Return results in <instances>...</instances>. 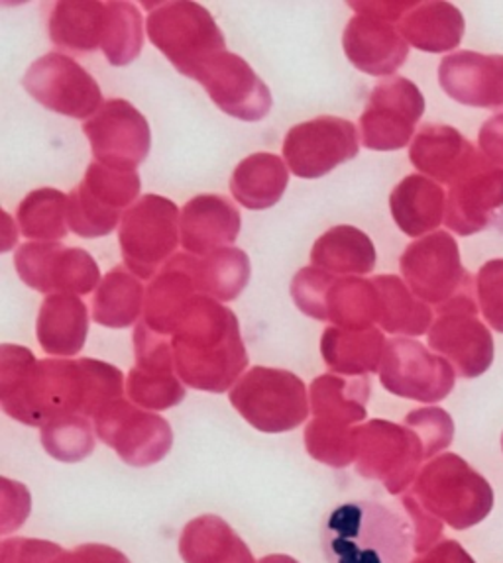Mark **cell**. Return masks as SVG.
Instances as JSON below:
<instances>
[{"instance_id": "6da1fadb", "label": "cell", "mask_w": 503, "mask_h": 563, "mask_svg": "<svg viewBox=\"0 0 503 563\" xmlns=\"http://www.w3.org/2000/svg\"><path fill=\"white\" fill-rule=\"evenodd\" d=\"M0 400L10 418L46 427L57 418H89V375L81 360H37L26 347H0Z\"/></svg>"}, {"instance_id": "7a4b0ae2", "label": "cell", "mask_w": 503, "mask_h": 563, "mask_svg": "<svg viewBox=\"0 0 503 563\" xmlns=\"http://www.w3.org/2000/svg\"><path fill=\"white\" fill-rule=\"evenodd\" d=\"M175 375L192 389L230 391L248 365L237 314L219 300L197 295L172 336Z\"/></svg>"}, {"instance_id": "3957f363", "label": "cell", "mask_w": 503, "mask_h": 563, "mask_svg": "<svg viewBox=\"0 0 503 563\" xmlns=\"http://www.w3.org/2000/svg\"><path fill=\"white\" fill-rule=\"evenodd\" d=\"M322 550L329 563H409L412 525L382 503L352 500L325 520Z\"/></svg>"}, {"instance_id": "277c9868", "label": "cell", "mask_w": 503, "mask_h": 563, "mask_svg": "<svg viewBox=\"0 0 503 563\" xmlns=\"http://www.w3.org/2000/svg\"><path fill=\"white\" fill-rule=\"evenodd\" d=\"M409 493L423 509L455 530L477 527L494 509L490 483L457 454L433 457Z\"/></svg>"}, {"instance_id": "5b68a950", "label": "cell", "mask_w": 503, "mask_h": 563, "mask_svg": "<svg viewBox=\"0 0 503 563\" xmlns=\"http://www.w3.org/2000/svg\"><path fill=\"white\" fill-rule=\"evenodd\" d=\"M150 10V42L170 59L179 74L193 79L209 57L225 52L227 42L211 12L199 2H157Z\"/></svg>"}, {"instance_id": "8992f818", "label": "cell", "mask_w": 503, "mask_h": 563, "mask_svg": "<svg viewBox=\"0 0 503 563\" xmlns=\"http://www.w3.org/2000/svg\"><path fill=\"white\" fill-rule=\"evenodd\" d=\"M232 407L250 427L267 434H282L309 417V393L305 383L287 369L256 365L229 391Z\"/></svg>"}, {"instance_id": "52a82bcc", "label": "cell", "mask_w": 503, "mask_h": 563, "mask_svg": "<svg viewBox=\"0 0 503 563\" xmlns=\"http://www.w3.org/2000/svg\"><path fill=\"white\" fill-rule=\"evenodd\" d=\"M177 205L160 195H144L120 222L119 242L122 260L138 279L147 282L175 255L179 234Z\"/></svg>"}, {"instance_id": "ba28073f", "label": "cell", "mask_w": 503, "mask_h": 563, "mask_svg": "<svg viewBox=\"0 0 503 563\" xmlns=\"http://www.w3.org/2000/svg\"><path fill=\"white\" fill-rule=\"evenodd\" d=\"M142 189L136 172H120L92 162L83 181L67 195V222L79 238L109 236L120 220L122 210L132 207Z\"/></svg>"}, {"instance_id": "9c48e42d", "label": "cell", "mask_w": 503, "mask_h": 563, "mask_svg": "<svg viewBox=\"0 0 503 563\" xmlns=\"http://www.w3.org/2000/svg\"><path fill=\"white\" fill-rule=\"evenodd\" d=\"M477 287L437 309L429 328L430 350L442 355L464 379H477L494 364V338L478 319Z\"/></svg>"}, {"instance_id": "30bf717a", "label": "cell", "mask_w": 503, "mask_h": 563, "mask_svg": "<svg viewBox=\"0 0 503 563\" xmlns=\"http://www.w3.org/2000/svg\"><path fill=\"white\" fill-rule=\"evenodd\" d=\"M423 460L425 448L412 428L382 418L358 427L357 473L382 483L390 495L409 489Z\"/></svg>"}, {"instance_id": "8fae6325", "label": "cell", "mask_w": 503, "mask_h": 563, "mask_svg": "<svg viewBox=\"0 0 503 563\" xmlns=\"http://www.w3.org/2000/svg\"><path fill=\"white\" fill-rule=\"evenodd\" d=\"M400 267L413 295L437 309L477 287L460 262L457 240L442 230L407 245Z\"/></svg>"}, {"instance_id": "7c38bea8", "label": "cell", "mask_w": 503, "mask_h": 563, "mask_svg": "<svg viewBox=\"0 0 503 563\" xmlns=\"http://www.w3.org/2000/svg\"><path fill=\"white\" fill-rule=\"evenodd\" d=\"M380 383L387 393L417 402H440L455 389L457 372L439 354L412 338H394L385 344Z\"/></svg>"}, {"instance_id": "4fadbf2b", "label": "cell", "mask_w": 503, "mask_h": 563, "mask_svg": "<svg viewBox=\"0 0 503 563\" xmlns=\"http://www.w3.org/2000/svg\"><path fill=\"white\" fill-rule=\"evenodd\" d=\"M14 265L26 287L44 295H89L101 285V269L89 252L57 242L20 245Z\"/></svg>"}, {"instance_id": "5bb4252c", "label": "cell", "mask_w": 503, "mask_h": 563, "mask_svg": "<svg viewBox=\"0 0 503 563\" xmlns=\"http://www.w3.org/2000/svg\"><path fill=\"white\" fill-rule=\"evenodd\" d=\"M92 420L97 438L110 445L124 464L134 467L162 462L174 445L167 420L140 409L132 400H112Z\"/></svg>"}, {"instance_id": "9a60e30c", "label": "cell", "mask_w": 503, "mask_h": 563, "mask_svg": "<svg viewBox=\"0 0 503 563\" xmlns=\"http://www.w3.org/2000/svg\"><path fill=\"white\" fill-rule=\"evenodd\" d=\"M423 112L425 97L415 82L405 77H387L378 82L360 117L362 146L374 152L409 146Z\"/></svg>"}, {"instance_id": "2e32d148", "label": "cell", "mask_w": 503, "mask_h": 563, "mask_svg": "<svg viewBox=\"0 0 503 563\" xmlns=\"http://www.w3.org/2000/svg\"><path fill=\"white\" fill-rule=\"evenodd\" d=\"M22 82L32 99L69 119H92L105 104L95 77L64 54L40 57L28 67Z\"/></svg>"}, {"instance_id": "e0dca14e", "label": "cell", "mask_w": 503, "mask_h": 563, "mask_svg": "<svg viewBox=\"0 0 503 563\" xmlns=\"http://www.w3.org/2000/svg\"><path fill=\"white\" fill-rule=\"evenodd\" d=\"M357 126L339 117H319L293 126L284 140V159L302 179H319L357 157Z\"/></svg>"}, {"instance_id": "ac0fdd59", "label": "cell", "mask_w": 503, "mask_h": 563, "mask_svg": "<svg viewBox=\"0 0 503 563\" xmlns=\"http://www.w3.org/2000/svg\"><path fill=\"white\" fill-rule=\"evenodd\" d=\"M83 132L91 144V152L99 164L136 172L146 162L152 147V132L146 117L124 99H110L101 110L83 124Z\"/></svg>"}, {"instance_id": "d6986e66", "label": "cell", "mask_w": 503, "mask_h": 563, "mask_svg": "<svg viewBox=\"0 0 503 563\" xmlns=\"http://www.w3.org/2000/svg\"><path fill=\"white\" fill-rule=\"evenodd\" d=\"M193 79L201 82L212 102L232 119L258 122L272 110L267 85L240 55L227 49L209 57Z\"/></svg>"}, {"instance_id": "ffe728a7", "label": "cell", "mask_w": 503, "mask_h": 563, "mask_svg": "<svg viewBox=\"0 0 503 563\" xmlns=\"http://www.w3.org/2000/svg\"><path fill=\"white\" fill-rule=\"evenodd\" d=\"M503 210V167L480 155L452 187L445 224L460 236H474L492 227Z\"/></svg>"}, {"instance_id": "44dd1931", "label": "cell", "mask_w": 503, "mask_h": 563, "mask_svg": "<svg viewBox=\"0 0 503 563\" xmlns=\"http://www.w3.org/2000/svg\"><path fill=\"white\" fill-rule=\"evenodd\" d=\"M439 82L450 99L464 107L503 109V55H447L439 65Z\"/></svg>"}, {"instance_id": "7402d4cb", "label": "cell", "mask_w": 503, "mask_h": 563, "mask_svg": "<svg viewBox=\"0 0 503 563\" xmlns=\"http://www.w3.org/2000/svg\"><path fill=\"white\" fill-rule=\"evenodd\" d=\"M342 47L358 71L374 77L395 75L409 55V44L392 22L368 14L350 19L342 34Z\"/></svg>"}, {"instance_id": "603a6c76", "label": "cell", "mask_w": 503, "mask_h": 563, "mask_svg": "<svg viewBox=\"0 0 503 563\" xmlns=\"http://www.w3.org/2000/svg\"><path fill=\"white\" fill-rule=\"evenodd\" d=\"M240 210L222 195L193 197L179 220L182 245L187 254L205 255L234 244L240 234Z\"/></svg>"}, {"instance_id": "cb8c5ba5", "label": "cell", "mask_w": 503, "mask_h": 563, "mask_svg": "<svg viewBox=\"0 0 503 563\" xmlns=\"http://www.w3.org/2000/svg\"><path fill=\"white\" fill-rule=\"evenodd\" d=\"M199 295L193 277V255L175 254L150 283L144 300V322L160 336L172 338L192 300Z\"/></svg>"}, {"instance_id": "d4e9b609", "label": "cell", "mask_w": 503, "mask_h": 563, "mask_svg": "<svg viewBox=\"0 0 503 563\" xmlns=\"http://www.w3.org/2000/svg\"><path fill=\"white\" fill-rule=\"evenodd\" d=\"M409 159L417 172L433 181L455 185L477 164L480 154L457 128L447 124H425L413 137Z\"/></svg>"}, {"instance_id": "484cf974", "label": "cell", "mask_w": 503, "mask_h": 563, "mask_svg": "<svg viewBox=\"0 0 503 563\" xmlns=\"http://www.w3.org/2000/svg\"><path fill=\"white\" fill-rule=\"evenodd\" d=\"M390 210L405 236H429L445 222L447 195L425 175H407L392 195Z\"/></svg>"}, {"instance_id": "4316f807", "label": "cell", "mask_w": 503, "mask_h": 563, "mask_svg": "<svg viewBox=\"0 0 503 563\" xmlns=\"http://www.w3.org/2000/svg\"><path fill=\"white\" fill-rule=\"evenodd\" d=\"M89 310L77 295H47L37 314L36 336L50 355L72 357L85 345Z\"/></svg>"}, {"instance_id": "83f0119b", "label": "cell", "mask_w": 503, "mask_h": 563, "mask_svg": "<svg viewBox=\"0 0 503 563\" xmlns=\"http://www.w3.org/2000/svg\"><path fill=\"white\" fill-rule=\"evenodd\" d=\"M385 344L384 334L374 327L364 330L329 327L320 338V354L330 372L364 377L380 372Z\"/></svg>"}, {"instance_id": "f1b7e54d", "label": "cell", "mask_w": 503, "mask_h": 563, "mask_svg": "<svg viewBox=\"0 0 503 563\" xmlns=\"http://www.w3.org/2000/svg\"><path fill=\"white\" fill-rule=\"evenodd\" d=\"M409 46L427 54H445L460 46L467 22L450 2H417L397 24Z\"/></svg>"}, {"instance_id": "f546056e", "label": "cell", "mask_w": 503, "mask_h": 563, "mask_svg": "<svg viewBox=\"0 0 503 563\" xmlns=\"http://www.w3.org/2000/svg\"><path fill=\"white\" fill-rule=\"evenodd\" d=\"M289 183V167L280 155H248L230 177L232 197L248 210H265L275 207L284 197Z\"/></svg>"}, {"instance_id": "4dcf8cb0", "label": "cell", "mask_w": 503, "mask_h": 563, "mask_svg": "<svg viewBox=\"0 0 503 563\" xmlns=\"http://www.w3.org/2000/svg\"><path fill=\"white\" fill-rule=\"evenodd\" d=\"M179 554L185 563H256L229 522L215 515L195 518L184 528Z\"/></svg>"}, {"instance_id": "1f68e13d", "label": "cell", "mask_w": 503, "mask_h": 563, "mask_svg": "<svg viewBox=\"0 0 503 563\" xmlns=\"http://www.w3.org/2000/svg\"><path fill=\"white\" fill-rule=\"evenodd\" d=\"M370 382L364 377H348L339 373H325L311 383L309 400L315 418L354 427L367 420Z\"/></svg>"}, {"instance_id": "d6a6232c", "label": "cell", "mask_w": 503, "mask_h": 563, "mask_svg": "<svg viewBox=\"0 0 503 563\" xmlns=\"http://www.w3.org/2000/svg\"><path fill=\"white\" fill-rule=\"evenodd\" d=\"M105 2H55L47 32L54 46L69 54H89L101 47Z\"/></svg>"}, {"instance_id": "836d02e7", "label": "cell", "mask_w": 503, "mask_h": 563, "mask_svg": "<svg viewBox=\"0 0 503 563\" xmlns=\"http://www.w3.org/2000/svg\"><path fill=\"white\" fill-rule=\"evenodd\" d=\"M378 262L374 244L367 232L354 227H335L315 242L313 267L342 275H368Z\"/></svg>"}, {"instance_id": "e575fe53", "label": "cell", "mask_w": 503, "mask_h": 563, "mask_svg": "<svg viewBox=\"0 0 503 563\" xmlns=\"http://www.w3.org/2000/svg\"><path fill=\"white\" fill-rule=\"evenodd\" d=\"M146 291L127 265L110 269L92 297V320L101 327L130 328L144 312Z\"/></svg>"}, {"instance_id": "d590c367", "label": "cell", "mask_w": 503, "mask_h": 563, "mask_svg": "<svg viewBox=\"0 0 503 563\" xmlns=\"http://www.w3.org/2000/svg\"><path fill=\"white\" fill-rule=\"evenodd\" d=\"M372 282L380 295L378 324L385 332L407 338L429 334L433 310L427 302L413 295L407 283L397 275H378Z\"/></svg>"}, {"instance_id": "8d00e7d4", "label": "cell", "mask_w": 503, "mask_h": 563, "mask_svg": "<svg viewBox=\"0 0 503 563\" xmlns=\"http://www.w3.org/2000/svg\"><path fill=\"white\" fill-rule=\"evenodd\" d=\"M250 273V260L239 247H222L205 257L193 255L197 291L219 302L237 299L247 289Z\"/></svg>"}, {"instance_id": "74e56055", "label": "cell", "mask_w": 503, "mask_h": 563, "mask_svg": "<svg viewBox=\"0 0 503 563\" xmlns=\"http://www.w3.org/2000/svg\"><path fill=\"white\" fill-rule=\"evenodd\" d=\"M327 320L332 327L364 330L380 317V295L372 279L337 277L327 292Z\"/></svg>"}, {"instance_id": "f35d334b", "label": "cell", "mask_w": 503, "mask_h": 563, "mask_svg": "<svg viewBox=\"0 0 503 563\" xmlns=\"http://www.w3.org/2000/svg\"><path fill=\"white\" fill-rule=\"evenodd\" d=\"M101 49L110 65L124 67L136 59L144 46L142 14L134 2H105Z\"/></svg>"}, {"instance_id": "ab89813d", "label": "cell", "mask_w": 503, "mask_h": 563, "mask_svg": "<svg viewBox=\"0 0 503 563\" xmlns=\"http://www.w3.org/2000/svg\"><path fill=\"white\" fill-rule=\"evenodd\" d=\"M20 230L30 240L55 242L67 236V195L57 189H37L20 202Z\"/></svg>"}, {"instance_id": "60d3db41", "label": "cell", "mask_w": 503, "mask_h": 563, "mask_svg": "<svg viewBox=\"0 0 503 563\" xmlns=\"http://www.w3.org/2000/svg\"><path fill=\"white\" fill-rule=\"evenodd\" d=\"M305 448L320 464L330 467H347L357 462L358 427L313 418L305 428Z\"/></svg>"}, {"instance_id": "b9f144b4", "label": "cell", "mask_w": 503, "mask_h": 563, "mask_svg": "<svg viewBox=\"0 0 503 563\" xmlns=\"http://www.w3.org/2000/svg\"><path fill=\"white\" fill-rule=\"evenodd\" d=\"M42 445L59 462H81L95 450V430L89 418L81 415L57 418L42 428Z\"/></svg>"}, {"instance_id": "7bdbcfd3", "label": "cell", "mask_w": 503, "mask_h": 563, "mask_svg": "<svg viewBox=\"0 0 503 563\" xmlns=\"http://www.w3.org/2000/svg\"><path fill=\"white\" fill-rule=\"evenodd\" d=\"M130 400L140 409L167 410L185 399V387L175 373L144 372L132 367L127 379Z\"/></svg>"}, {"instance_id": "ee69618b", "label": "cell", "mask_w": 503, "mask_h": 563, "mask_svg": "<svg viewBox=\"0 0 503 563\" xmlns=\"http://www.w3.org/2000/svg\"><path fill=\"white\" fill-rule=\"evenodd\" d=\"M403 424L412 428L413 432L419 437L427 460L433 455L440 454L442 450H447L455 438L452 417L447 410L439 409V407L413 410L405 417Z\"/></svg>"}, {"instance_id": "f6af8a7d", "label": "cell", "mask_w": 503, "mask_h": 563, "mask_svg": "<svg viewBox=\"0 0 503 563\" xmlns=\"http://www.w3.org/2000/svg\"><path fill=\"white\" fill-rule=\"evenodd\" d=\"M337 277L332 273L319 267H303L295 273L292 282V297L295 307L302 310L305 317L315 320H327V292Z\"/></svg>"}, {"instance_id": "bcb514c9", "label": "cell", "mask_w": 503, "mask_h": 563, "mask_svg": "<svg viewBox=\"0 0 503 563\" xmlns=\"http://www.w3.org/2000/svg\"><path fill=\"white\" fill-rule=\"evenodd\" d=\"M477 299L485 322L503 334V257L490 260L480 267Z\"/></svg>"}, {"instance_id": "7dc6e473", "label": "cell", "mask_w": 503, "mask_h": 563, "mask_svg": "<svg viewBox=\"0 0 503 563\" xmlns=\"http://www.w3.org/2000/svg\"><path fill=\"white\" fill-rule=\"evenodd\" d=\"M136 367L152 373H175L172 338L160 336L144 320L134 330Z\"/></svg>"}, {"instance_id": "c3c4849f", "label": "cell", "mask_w": 503, "mask_h": 563, "mask_svg": "<svg viewBox=\"0 0 503 563\" xmlns=\"http://www.w3.org/2000/svg\"><path fill=\"white\" fill-rule=\"evenodd\" d=\"M402 507L407 512V520L413 530V552L415 554H425L429 552L433 545L439 544L442 538V520L433 517L429 510L423 509L419 500L413 497L412 493L403 495Z\"/></svg>"}, {"instance_id": "681fc988", "label": "cell", "mask_w": 503, "mask_h": 563, "mask_svg": "<svg viewBox=\"0 0 503 563\" xmlns=\"http://www.w3.org/2000/svg\"><path fill=\"white\" fill-rule=\"evenodd\" d=\"M0 548L2 563H52L64 552L57 544L30 538H10Z\"/></svg>"}, {"instance_id": "f907efd6", "label": "cell", "mask_w": 503, "mask_h": 563, "mask_svg": "<svg viewBox=\"0 0 503 563\" xmlns=\"http://www.w3.org/2000/svg\"><path fill=\"white\" fill-rule=\"evenodd\" d=\"M52 563H130V560L117 548L102 544H85L62 552Z\"/></svg>"}, {"instance_id": "816d5d0a", "label": "cell", "mask_w": 503, "mask_h": 563, "mask_svg": "<svg viewBox=\"0 0 503 563\" xmlns=\"http://www.w3.org/2000/svg\"><path fill=\"white\" fill-rule=\"evenodd\" d=\"M419 0H374V2H350L348 7L357 10V14H368L374 19L385 20V22H397L417 7Z\"/></svg>"}, {"instance_id": "f5cc1de1", "label": "cell", "mask_w": 503, "mask_h": 563, "mask_svg": "<svg viewBox=\"0 0 503 563\" xmlns=\"http://www.w3.org/2000/svg\"><path fill=\"white\" fill-rule=\"evenodd\" d=\"M478 144L488 162L503 167V112L485 120L478 132Z\"/></svg>"}, {"instance_id": "db71d44e", "label": "cell", "mask_w": 503, "mask_h": 563, "mask_svg": "<svg viewBox=\"0 0 503 563\" xmlns=\"http://www.w3.org/2000/svg\"><path fill=\"white\" fill-rule=\"evenodd\" d=\"M412 563H477L457 540H442L429 552L415 558Z\"/></svg>"}, {"instance_id": "11a10c76", "label": "cell", "mask_w": 503, "mask_h": 563, "mask_svg": "<svg viewBox=\"0 0 503 563\" xmlns=\"http://www.w3.org/2000/svg\"><path fill=\"white\" fill-rule=\"evenodd\" d=\"M258 563H297L293 558H289V555H265V558H262L260 562Z\"/></svg>"}, {"instance_id": "9f6ffc18", "label": "cell", "mask_w": 503, "mask_h": 563, "mask_svg": "<svg viewBox=\"0 0 503 563\" xmlns=\"http://www.w3.org/2000/svg\"><path fill=\"white\" fill-rule=\"evenodd\" d=\"M502 450H503V437H502Z\"/></svg>"}]
</instances>
